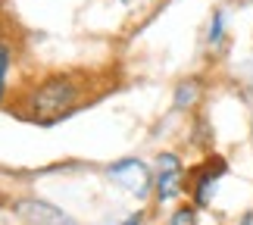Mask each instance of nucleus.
I'll use <instances>...</instances> for the list:
<instances>
[{"instance_id": "1", "label": "nucleus", "mask_w": 253, "mask_h": 225, "mask_svg": "<svg viewBox=\"0 0 253 225\" xmlns=\"http://www.w3.org/2000/svg\"><path fill=\"white\" fill-rule=\"evenodd\" d=\"M84 100V85L75 82V75H47L41 78L35 88H28L19 100V113L32 122H41V125H53L66 119L75 106Z\"/></svg>"}, {"instance_id": "2", "label": "nucleus", "mask_w": 253, "mask_h": 225, "mask_svg": "<svg viewBox=\"0 0 253 225\" xmlns=\"http://www.w3.org/2000/svg\"><path fill=\"white\" fill-rule=\"evenodd\" d=\"M225 172H228V160H225V156H210V160L197 163L188 172V184H184V191L191 194L194 207H200V210L210 207L212 194H216V184L222 181Z\"/></svg>"}, {"instance_id": "3", "label": "nucleus", "mask_w": 253, "mask_h": 225, "mask_svg": "<svg viewBox=\"0 0 253 225\" xmlns=\"http://www.w3.org/2000/svg\"><path fill=\"white\" fill-rule=\"evenodd\" d=\"M184 184H188V169H184V163L175 153H160L157 175H153V194H157V203L166 207V203L178 200L181 194H188Z\"/></svg>"}, {"instance_id": "4", "label": "nucleus", "mask_w": 253, "mask_h": 225, "mask_svg": "<svg viewBox=\"0 0 253 225\" xmlns=\"http://www.w3.org/2000/svg\"><path fill=\"white\" fill-rule=\"evenodd\" d=\"M110 179L113 181H119L125 191H131V194H147L153 188V179H150V169L144 166L141 160H122V163H116L110 166Z\"/></svg>"}, {"instance_id": "5", "label": "nucleus", "mask_w": 253, "mask_h": 225, "mask_svg": "<svg viewBox=\"0 0 253 225\" xmlns=\"http://www.w3.org/2000/svg\"><path fill=\"white\" fill-rule=\"evenodd\" d=\"M16 210H19V216L32 225H75L72 216H66L63 210H56L44 200H19Z\"/></svg>"}, {"instance_id": "6", "label": "nucleus", "mask_w": 253, "mask_h": 225, "mask_svg": "<svg viewBox=\"0 0 253 225\" xmlns=\"http://www.w3.org/2000/svg\"><path fill=\"white\" fill-rule=\"evenodd\" d=\"M197 97H200V82L197 78H188V82H181L178 85V91H175V106H178V110H184V106H191L197 103Z\"/></svg>"}, {"instance_id": "7", "label": "nucleus", "mask_w": 253, "mask_h": 225, "mask_svg": "<svg viewBox=\"0 0 253 225\" xmlns=\"http://www.w3.org/2000/svg\"><path fill=\"white\" fill-rule=\"evenodd\" d=\"M9 66H13V47L6 38H0V100L6 97V78H9Z\"/></svg>"}, {"instance_id": "8", "label": "nucleus", "mask_w": 253, "mask_h": 225, "mask_svg": "<svg viewBox=\"0 0 253 225\" xmlns=\"http://www.w3.org/2000/svg\"><path fill=\"white\" fill-rule=\"evenodd\" d=\"M207 41L212 50H219L222 44H225V13L222 9H216L212 13V22H210V35H207Z\"/></svg>"}, {"instance_id": "9", "label": "nucleus", "mask_w": 253, "mask_h": 225, "mask_svg": "<svg viewBox=\"0 0 253 225\" xmlns=\"http://www.w3.org/2000/svg\"><path fill=\"white\" fill-rule=\"evenodd\" d=\"M197 210L200 207H194V203H184L169 216V225H197Z\"/></svg>"}, {"instance_id": "10", "label": "nucleus", "mask_w": 253, "mask_h": 225, "mask_svg": "<svg viewBox=\"0 0 253 225\" xmlns=\"http://www.w3.org/2000/svg\"><path fill=\"white\" fill-rule=\"evenodd\" d=\"M125 225H141V213H138V216H131L128 222H125Z\"/></svg>"}, {"instance_id": "11", "label": "nucleus", "mask_w": 253, "mask_h": 225, "mask_svg": "<svg viewBox=\"0 0 253 225\" xmlns=\"http://www.w3.org/2000/svg\"><path fill=\"white\" fill-rule=\"evenodd\" d=\"M238 225H253V216H250V213H247V216H244V219H241Z\"/></svg>"}, {"instance_id": "12", "label": "nucleus", "mask_w": 253, "mask_h": 225, "mask_svg": "<svg viewBox=\"0 0 253 225\" xmlns=\"http://www.w3.org/2000/svg\"><path fill=\"white\" fill-rule=\"evenodd\" d=\"M122 3H134V0H122Z\"/></svg>"}]
</instances>
